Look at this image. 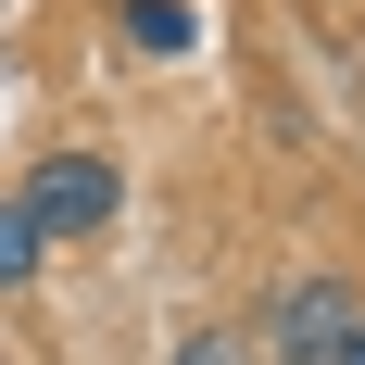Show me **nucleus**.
I'll return each mask as SVG.
<instances>
[{
    "label": "nucleus",
    "instance_id": "nucleus-1",
    "mask_svg": "<svg viewBox=\"0 0 365 365\" xmlns=\"http://www.w3.org/2000/svg\"><path fill=\"white\" fill-rule=\"evenodd\" d=\"M13 202H26V227L63 252V240H101V227L126 215V164H113V151H88V139H51L26 177H13Z\"/></svg>",
    "mask_w": 365,
    "mask_h": 365
},
{
    "label": "nucleus",
    "instance_id": "nucleus-2",
    "mask_svg": "<svg viewBox=\"0 0 365 365\" xmlns=\"http://www.w3.org/2000/svg\"><path fill=\"white\" fill-rule=\"evenodd\" d=\"M365 328V277H340V264H302L290 290L264 302V365H340V340Z\"/></svg>",
    "mask_w": 365,
    "mask_h": 365
},
{
    "label": "nucleus",
    "instance_id": "nucleus-3",
    "mask_svg": "<svg viewBox=\"0 0 365 365\" xmlns=\"http://www.w3.org/2000/svg\"><path fill=\"white\" fill-rule=\"evenodd\" d=\"M113 38L139 63H189L202 51V0H113Z\"/></svg>",
    "mask_w": 365,
    "mask_h": 365
},
{
    "label": "nucleus",
    "instance_id": "nucleus-4",
    "mask_svg": "<svg viewBox=\"0 0 365 365\" xmlns=\"http://www.w3.org/2000/svg\"><path fill=\"white\" fill-rule=\"evenodd\" d=\"M38 264H51V240H38V227H26V202L0 189V302H13V290H38Z\"/></svg>",
    "mask_w": 365,
    "mask_h": 365
},
{
    "label": "nucleus",
    "instance_id": "nucleus-5",
    "mask_svg": "<svg viewBox=\"0 0 365 365\" xmlns=\"http://www.w3.org/2000/svg\"><path fill=\"white\" fill-rule=\"evenodd\" d=\"M164 365H264V340H252V328H177Z\"/></svg>",
    "mask_w": 365,
    "mask_h": 365
},
{
    "label": "nucleus",
    "instance_id": "nucleus-6",
    "mask_svg": "<svg viewBox=\"0 0 365 365\" xmlns=\"http://www.w3.org/2000/svg\"><path fill=\"white\" fill-rule=\"evenodd\" d=\"M340 365H365V328H353V340H340Z\"/></svg>",
    "mask_w": 365,
    "mask_h": 365
}]
</instances>
